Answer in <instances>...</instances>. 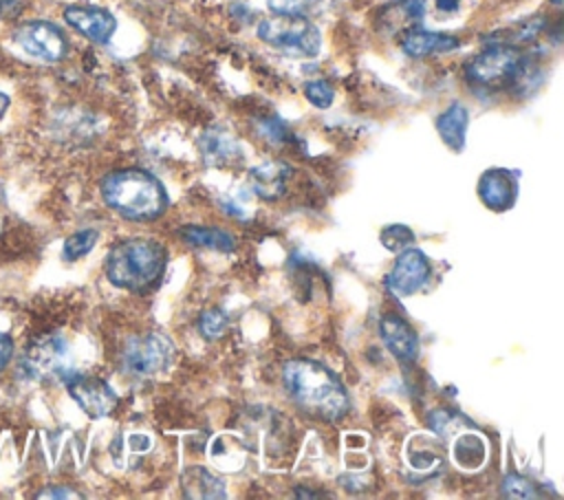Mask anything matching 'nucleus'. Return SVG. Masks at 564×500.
Instances as JSON below:
<instances>
[{
  "instance_id": "1",
  "label": "nucleus",
  "mask_w": 564,
  "mask_h": 500,
  "mask_svg": "<svg viewBox=\"0 0 564 500\" xmlns=\"http://www.w3.org/2000/svg\"><path fill=\"white\" fill-rule=\"evenodd\" d=\"M284 388L302 412L319 421H339L348 414V392L339 379L313 359H291L282 370Z\"/></svg>"
},
{
  "instance_id": "2",
  "label": "nucleus",
  "mask_w": 564,
  "mask_h": 500,
  "mask_svg": "<svg viewBox=\"0 0 564 500\" xmlns=\"http://www.w3.org/2000/svg\"><path fill=\"white\" fill-rule=\"evenodd\" d=\"M101 196L110 209L128 220H154L167 207L156 176L145 170H117L101 181Z\"/></svg>"
},
{
  "instance_id": "3",
  "label": "nucleus",
  "mask_w": 564,
  "mask_h": 500,
  "mask_svg": "<svg viewBox=\"0 0 564 500\" xmlns=\"http://www.w3.org/2000/svg\"><path fill=\"white\" fill-rule=\"evenodd\" d=\"M165 267V249L156 240L132 238L115 244L106 258L108 280L128 291H141L159 280Z\"/></svg>"
},
{
  "instance_id": "4",
  "label": "nucleus",
  "mask_w": 564,
  "mask_h": 500,
  "mask_svg": "<svg viewBox=\"0 0 564 500\" xmlns=\"http://www.w3.org/2000/svg\"><path fill=\"white\" fill-rule=\"evenodd\" d=\"M529 66V57L518 46L494 44L465 64V77L474 86L500 90L524 81Z\"/></svg>"
},
{
  "instance_id": "5",
  "label": "nucleus",
  "mask_w": 564,
  "mask_h": 500,
  "mask_svg": "<svg viewBox=\"0 0 564 500\" xmlns=\"http://www.w3.org/2000/svg\"><path fill=\"white\" fill-rule=\"evenodd\" d=\"M258 37L293 57H315L322 44L317 26L304 15L273 13L258 24Z\"/></svg>"
},
{
  "instance_id": "6",
  "label": "nucleus",
  "mask_w": 564,
  "mask_h": 500,
  "mask_svg": "<svg viewBox=\"0 0 564 500\" xmlns=\"http://www.w3.org/2000/svg\"><path fill=\"white\" fill-rule=\"evenodd\" d=\"M174 359V344L167 335L152 330L141 337H132L121 350L123 370L137 377H150L170 366Z\"/></svg>"
},
{
  "instance_id": "7",
  "label": "nucleus",
  "mask_w": 564,
  "mask_h": 500,
  "mask_svg": "<svg viewBox=\"0 0 564 500\" xmlns=\"http://www.w3.org/2000/svg\"><path fill=\"white\" fill-rule=\"evenodd\" d=\"M13 40L22 51L44 62H59L68 53V42L64 33L46 20H31L20 24L13 33Z\"/></svg>"
},
{
  "instance_id": "8",
  "label": "nucleus",
  "mask_w": 564,
  "mask_h": 500,
  "mask_svg": "<svg viewBox=\"0 0 564 500\" xmlns=\"http://www.w3.org/2000/svg\"><path fill=\"white\" fill-rule=\"evenodd\" d=\"M66 388H68V394L75 399V403L90 419H104L117 405V394L101 379H95V377H73V379L66 381Z\"/></svg>"
},
{
  "instance_id": "9",
  "label": "nucleus",
  "mask_w": 564,
  "mask_h": 500,
  "mask_svg": "<svg viewBox=\"0 0 564 500\" xmlns=\"http://www.w3.org/2000/svg\"><path fill=\"white\" fill-rule=\"evenodd\" d=\"M430 278V260L419 249H401L390 275L388 286L399 295L416 293Z\"/></svg>"
},
{
  "instance_id": "10",
  "label": "nucleus",
  "mask_w": 564,
  "mask_h": 500,
  "mask_svg": "<svg viewBox=\"0 0 564 500\" xmlns=\"http://www.w3.org/2000/svg\"><path fill=\"white\" fill-rule=\"evenodd\" d=\"M64 20L79 31L84 37L97 44L110 42L117 29V20L110 11L99 7H86V4H73L64 9Z\"/></svg>"
},
{
  "instance_id": "11",
  "label": "nucleus",
  "mask_w": 564,
  "mask_h": 500,
  "mask_svg": "<svg viewBox=\"0 0 564 500\" xmlns=\"http://www.w3.org/2000/svg\"><path fill=\"white\" fill-rule=\"evenodd\" d=\"M518 194V181L509 170H487L478 181L480 200L496 211H505L513 205Z\"/></svg>"
},
{
  "instance_id": "12",
  "label": "nucleus",
  "mask_w": 564,
  "mask_h": 500,
  "mask_svg": "<svg viewBox=\"0 0 564 500\" xmlns=\"http://www.w3.org/2000/svg\"><path fill=\"white\" fill-rule=\"evenodd\" d=\"M379 330H381L383 344L399 361L403 363L414 361L419 352V337L405 319H401L399 315H386L379 322Z\"/></svg>"
},
{
  "instance_id": "13",
  "label": "nucleus",
  "mask_w": 564,
  "mask_h": 500,
  "mask_svg": "<svg viewBox=\"0 0 564 500\" xmlns=\"http://www.w3.org/2000/svg\"><path fill=\"white\" fill-rule=\"evenodd\" d=\"M64 357H66V350H64V344L59 339L42 337L29 348V352L24 357V368L29 370L31 377L46 379L51 374L62 372Z\"/></svg>"
},
{
  "instance_id": "14",
  "label": "nucleus",
  "mask_w": 564,
  "mask_h": 500,
  "mask_svg": "<svg viewBox=\"0 0 564 500\" xmlns=\"http://www.w3.org/2000/svg\"><path fill=\"white\" fill-rule=\"evenodd\" d=\"M460 46V40L447 33H436L427 29H410L401 37V48L410 57H427V55H438V53H449Z\"/></svg>"
},
{
  "instance_id": "15",
  "label": "nucleus",
  "mask_w": 564,
  "mask_h": 500,
  "mask_svg": "<svg viewBox=\"0 0 564 500\" xmlns=\"http://www.w3.org/2000/svg\"><path fill=\"white\" fill-rule=\"evenodd\" d=\"M289 176H291V167L282 161H267V163L249 170L251 189L264 200L280 198L286 189Z\"/></svg>"
},
{
  "instance_id": "16",
  "label": "nucleus",
  "mask_w": 564,
  "mask_h": 500,
  "mask_svg": "<svg viewBox=\"0 0 564 500\" xmlns=\"http://www.w3.org/2000/svg\"><path fill=\"white\" fill-rule=\"evenodd\" d=\"M198 145L207 165H229L240 159V145L236 137L223 128H209L200 137Z\"/></svg>"
},
{
  "instance_id": "17",
  "label": "nucleus",
  "mask_w": 564,
  "mask_h": 500,
  "mask_svg": "<svg viewBox=\"0 0 564 500\" xmlns=\"http://www.w3.org/2000/svg\"><path fill=\"white\" fill-rule=\"evenodd\" d=\"M469 115L463 104H452L445 108L436 119V130L447 148L460 152L465 148V132H467Z\"/></svg>"
},
{
  "instance_id": "18",
  "label": "nucleus",
  "mask_w": 564,
  "mask_h": 500,
  "mask_svg": "<svg viewBox=\"0 0 564 500\" xmlns=\"http://www.w3.org/2000/svg\"><path fill=\"white\" fill-rule=\"evenodd\" d=\"M178 236L192 244V247H205L214 251H231L234 249V238L216 227H198V225H185Z\"/></svg>"
},
{
  "instance_id": "19",
  "label": "nucleus",
  "mask_w": 564,
  "mask_h": 500,
  "mask_svg": "<svg viewBox=\"0 0 564 500\" xmlns=\"http://www.w3.org/2000/svg\"><path fill=\"white\" fill-rule=\"evenodd\" d=\"M183 489L187 498H225V487L203 467H192L183 474Z\"/></svg>"
},
{
  "instance_id": "20",
  "label": "nucleus",
  "mask_w": 564,
  "mask_h": 500,
  "mask_svg": "<svg viewBox=\"0 0 564 500\" xmlns=\"http://www.w3.org/2000/svg\"><path fill=\"white\" fill-rule=\"evenodd\" d=\"M97 242V231L95 229H82L73 236L66 238L64 242V260H77L82 256H86Z\"/></svg>"
},
{
  "instance_id": "21",
  "label": "nucleus",
  "mask_w": 564,
  "mask_h": 500,
  "mask_svg": "<svg viewBox=\"0 0 564 500\" xmlns=\"http://www.w3.org/2000/svg\"><path fill=\"white\" fill-rule=\"evenodd\" d=\"M227 328V315L220 308L205 311L198 319V330L205 339H218Z\"/></svg>"
},
{
  "instance_id": "22",
  "label": "nucleus",
  "mask_w": 564,
  "mask_h": 500,
  "mask_svg": "<svg viewBox=\"0 0 564 500\" xmlns=\"http://www.w3.org/2000/svg\"><path fill=\"white\" fill-rule=\"evenodd\" d=\"M414 240V233L405 225H390L381 231V242L390 251H401Z\"/></svg>"
},
{
  "instance_id": "23",
  "label": "nucleus",
  "mask_w": 564,
  "mask_h": 500,
  "mask_svg": "<svg viewBox=\"0 0 564 500\" xmlns=\"http://www.w3.org/2000/svg\"><path fill=\"white\" fill-rule=\"evenodd\" d=\"M304 95H306V99L313 104V106H317V108H328L330 104H333V88H330V84L326 81V79H313V81H308L306 86H304Z\"/></svg>"
},
{
  "instance_id": "24",
  "label": "nucleus",
  "mask_w": 564,
  "mask_h": 500,
  "mask_svg": "<svg viewBox=\"0 0 564 500\" xmlns=\"http://www.w3.org/2000/svg\"><path fill=\"white\" fill-rule=\"evenodd\" d=\"M324 0H267L273 13H289V15H304L311 9L319 7Z\"/></svg>"
},
{
  "instance_id": "25",
  "label": "nucleus",
  "mask_w": 564,
  "mask_h": 500,
  "mask_svg": "<svg viewBox=\"0 0 564 500\" xmlns=\"http://www.w3.org/2000/svg\"><path fill=\"white\" fill-rule=\"evenodd\" d=\"M502 493L509 496V498H538L535 487H533L527 478L516 476V474L505 476V480H502Z\"/></svg>"
},
{
  "instance_id": "26",
  "label": "nucleus",
  "mask_w": 564,
  "mask_h": 500,
  "mask_svg": "<svg viewBox=\"0 0 564 500\" xmlns=\"http://www.w3.org/2000/svg\"><path fill=\"white\" fill-rule=\"evenodd\" d=\"M262 132H267V137L273 139V141H284V139H289L286 126H284L280 119H275V117L262 121Z\"/></svg>"
},
{
  "instance_id": "27",
  "label": "nucleus",
  "mask_w": 564,
  "mask_h": 500,
  "mask_svg": "<svg viewBox=\"0 0 564 500\" xmlns=\"http://www.w3.org/2000/svg\"><path fill=\"white\" fill-rule=\"evenodd\" d=\"M11 355H13V341H11V337H9V335L0 333V372H2V370H4V366L9 363Z\"/></svg>"
},
{
  "instance_id": "28",
  "label": "nucleus",
  "mask_w": 564,
  "mask_h": 500,
  "mask_svg": "<svg viewBox=\"0 0 564 500\" xmlns=\"http://www.w3.org/2000/svg\"><path fill=\"white\" fill-rule=\"evenodd\" d=\"M37 498H79V493L66 489V487H48L37 493Z\"/></svg>"
},
{
  "instance_id": "29",
  "label": "nucleus",
  "mask_w": 564,
  "mask_h": 500,
  "mask_svg": "<svg viewBox=\"0 0 564 500\" xmlns=\"http://www.w3.org/2000/svg\"><path fill=\"white\" fill-rule=\"evenodd\" d=\"M460 4V0H436V7L441 11H456Z\"/></svg>"
},
{
  "instance_id": "30",
  "label": "nucleus",
  "mask_w": 564,
  "mask_h": 500,
  "mask_svg": "<svg viewBox=\"0 0 564 500\" xmlns=\"http://www.w3.org/2000/svg\"><path fill=\"white\" fill-rule=\"evenodd\" d=\"M7 108H9V97L0 90V119H2V115L7 112Z\"/></svg>"
},
{
  "instance_id": "31",
  "label": "nucleus",
  "mask_w": 564,
  "mask_h": 500,
  "mask_svg": "<svg viewBox=\"0 0 564 500\" xmlns=\"http://www.w3.org/2000/svg\"><path fill=\"white\" fill-rule=\"evenodd\" d=\"M551 2H553L555 7H560V4H562V0H551Z\"/></svg>"
}]
</instances>
